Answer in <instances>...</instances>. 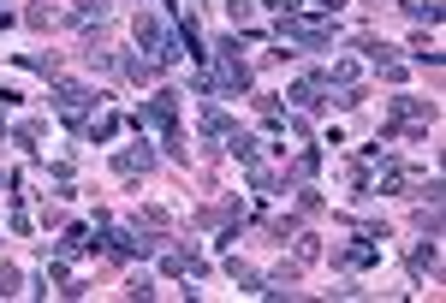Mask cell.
<instances>
[{
	"label": "cell",
	"mask_w": 446,
	"mask_h": 303,
	"mask_svg": "<svg viewBox=\"0 0 446 303\" xmlns=\"http://www.w3.org/2000/svg\"><path fill=\"white\" fill-rule=\"evenodd\" d=\"M405 12H410V18H428V24L440 18V6H435V0H405Z\"/></svg>",
	"instance_id": "1"
},
{
	"label": "cell",
	"mask_w": 446,
	"mask_h": 303,
	"mask_svg": "<svg viewBox=\"0 0 446 303\" xmlns=\"http://www.w3.org/2000/svg\"><path fill=\"white\" fill-rule=\"evenodd\" d=\"M292 95H297V107H316V101H322V83H316V78H309V83H297V90H292Z\"/></svg>",
	"instance_id": "2"
}]
</instances>
